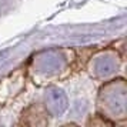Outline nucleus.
<instances>
[{
  "mask_svg": "<svg viewBox=\"0 0 127 127\" xmlns=\"http://www.w3.org/2000/svg\"><path fill=\"white\" fill-rule=\"evenodd\" d=\"M96 114L110 126L127 121V83L124 77H113L100 86L96 97Z\"/></svg>",
  "mask_w": 127,
  "mask_h": 127,
  "instance_id": "obj_1",
  "label": "nucleus"
}]
</instances>
